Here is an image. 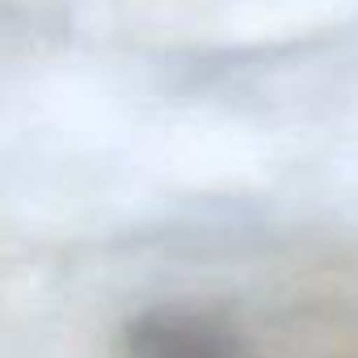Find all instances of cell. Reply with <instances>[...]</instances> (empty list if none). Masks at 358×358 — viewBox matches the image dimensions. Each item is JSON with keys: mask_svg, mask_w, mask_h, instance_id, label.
Wrapping results in <instances>:
<instances>
[{"mask_svg": "<svg viewBox=\"0 0 358 358\" xmlns=\"http://www.w3.org/2000/svg\"><path fill=\"white\" fill-rule=\"evenodd\" d=\"M122 358H245V341L224 312L164 303L122 329Z\"/></svg>", "mask_w": 358, "mask_h": 358, "instance_id": "6da1fadb", "label": "cell"}]
</instances>
